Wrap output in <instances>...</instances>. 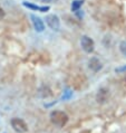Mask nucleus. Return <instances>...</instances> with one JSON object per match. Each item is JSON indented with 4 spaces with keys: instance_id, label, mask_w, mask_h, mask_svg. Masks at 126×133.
<instances>
[{
    "instance_id": "f257e3e1",
    "label": "nucleus",
    "mask_w": 126,
    "mask_h": 133,
    "mask_svg": "<svg viewBox=\"0 0 126 133\" xmlns=\"http://www.w3.org/2000/svg\"><path fill=\"white\" fill-rule=\"evenodd\" d=\"M50 120L56 127H64L68 122V115L64 111H53L50 113Z\"/></svg>"
},
{
    "instance_id": "f03ea898",
    "label": "nucleus",
    "mask_w": 126,
    "mask_h": 133,
    "mask_svg": "<svg viewBox=\"0 0 126 133\" xmlns=\"http://www.w3.org/2000/svg\"><path fill=\"white\" fill-rule=\"evenodd\" d=\"M11 127L16 132L18 133H26L28 131V125L26 124V122L23 119H19V117H13L11 120Z\"/></svg>"
},
{
    "instance_id": "7ed1b4c3",
    "label": "nucleus",
    "mask_w": 126,
    "mask_h": 133,
    "mask_svg": "<svg viewBox=\"0 0 126 133\" xmlns=\"http://www.w3.org/2000/svg\"><path fill=\"white\" fill-rule=\"evenodd\" d=\"M80 46L86 53H92L94 50V40L88 36H83L80 39Z\"/></svg>"
},
{
    "instance_id": "20e7f679",
    "label": "nucleus",
    "mask_w": 126,
    "mask_h": 133,
    "mask_svg": "<svg viewBox=\"0 0 126 133\" xmlns=\"http://www.w3.org/2000/svg\"><path fill=\"white\" fill-rule=\"evenodd\" d=\"M46 23L53 30H58L59 26H60L59 18L56 15H48V16H46Z\"/></svg>"
},
{
    "instance_id": "39448f33",
    "label": "nucleus",
    "mask_w": 126,
    "mask_h": 133,
    "mask_svg": "<svg viewBox=\"0 0 126 133\" xmlns=\"http://www.w3.org/2000/svg\"><path fill=\"white\" fill-rule=\"evenodd\" d=\"M30 19L32 21V25H34L36 31H38V32L44 31V29H45V25H44L43 20L40 19L39 17H37L36 15H30Z\"/></svg>"
},
{
    "instance_id": "423d86ee",
    "label": "nucleus",
    "mask_w": 126,
    "mask_h": 133,
    "mask_svg": "<svg viewBox=\"0 0 126 133\" xmlns=\"http://www.w3.org/2000/svg\"><path fill=\"white\" fill-rule=\"evenodd\" d=\"M108 96H109L108 90H106V88H101L97 93V96H96V101L98 103H101V104H103V103H105L107 99H108Z\"/></svg>"
},
{
    "instance_id": "0eeeda50",
    "label": "nucleus",
    "mask_w": 126,
    "mask_h": 133,
    "mask_svg": "<svg viewBox=\"0 0 126 133\" xmlns=\"http://www.w3.org/2000/svg\"><path fill=\"white\" fill-rule=\"evenodd\" d=\"M88 67H89L93 72H98L99 69H102L103 67V65H102V63L101 61L98 59V58H96V57H93L90 58V61L88 62Z\"/></svg>"
},
{
    "instance_id": "6e6552de",
    "label": "nucleus",
    "mask_w": 126,
    "mask_h": 133,
    "mask_svg": "<svg viewBox=\"0 0 126 133\" xmlns=\"http://www.w3.org/2000/svg\"><path fill=\"white\" fill-rule=\"evenodd\" d=\"M24 6L28 7V8H31V9H35V10H39V11H47L49 9V7H39V6H35V5H30V3H27V2H24Z\"/></svg>"
},
{
    "instance_id": "1a4fd4ad",
    "label": "nucleus",
    "mask_w": 126,
    "mask_h": 133,
    "mask_svg": "<svg viewBox=\"0 0 126 133\" xmlns=\"http://www.w3.org/2000/svg\"><path fill=\"white\" fill-rule=\"evenodd\" d=\"M81 5H83V0H75L72 5V10L73 11H77L81 7Z\"/></svg>"
},
{
    "instance_id": "9d476101",
    "label": "nucleus",
    "mask_w": 126,
    "mask_h": 133,
    "mask_svg": "<svg viewBox=\"0 0 126 133\" xmlns=\"http://www.w3.org/2000/svg\"><path fill=\"white\" fill-rule=\"evenodd\" d=\"M120 49H121V51H122V54L126 56V42H122V43L120 44Z\"/></svg>"
},
{
    "instance_id": "9b49d317",
    "label": "nucleus",
    "mask_w": 126,
    "mask_h": 133,
    "mask_svg": "<svg viewBox=\"0 0 126 133\" xmlns=\"http://www.w3.org/2000/svg\"><path fill=\"white\" fill-rule=\"evenodd\" d=\"M41 2H46V3H53V2H56L57 0H39Z\"/></svg>"
},
{
    "instance_id": "f8f14e48",
    "label": "nucleus",
    "mask_w": 126,
    "mask_h": 133,
    "mask_svg": "<svg viewBox=\"0 0 126 133\" xmlns=\"http://www.w3.org/2000/svg\"><path fill=\"white\" fill-rule=\"evenodd\" d=\"M3 17H5V11H3V9L0 7V20H1Z\"/></svg>"
},
{
    "instance_id": "ddd939ff",
    "label": "nucleus",
    "mask_w": 126,
    "mask_h": 133,
    "mask_svg": "<svg viewBox=\"0 0 126 133\" xmlns=\"http://www.w3.org/2000/svg\"><path fill=\"white\" fill-rule=\"evenodd\" d=\"M115 71H116V72H124V71H126V66H124V67H121V68H116Z\"/></svg>"
},
{
    "instance_id": "4468645a",
    "label": "nucleus",
    "mask_w": 126,
    "mask_h": 133,
    "mask_svg": "<svg viewBox=\"0 0 126 133\" xmlns=\"http://www.w3.org/2000/svg\"><path fill=\"white\" fill-rule=\"evenodd\" d=\"M125 81H126V76H125Z\"/></svg>"
}]
</instances>
